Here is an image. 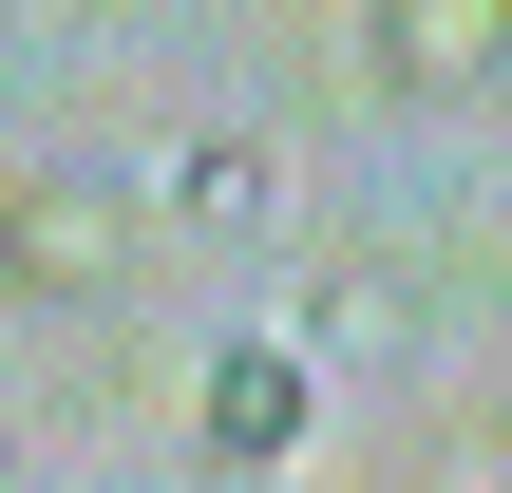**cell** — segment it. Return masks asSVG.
Instances as JSON below:
<instances>
[{
    "mask_svg": "<svg viewBox=\"0 0 512 493\" xmlns=\"http://www.w3.org/2000/svg\"><path fill=\"white\" fill-rule=\"evenodd\" d=\"M285 437H304V361L285 342H228L209 361V456H285Z\"/></svg>",
    "mask_w": 512,
    "mask_h": 493,
    "instance_id": "cell-1",
    "label": "cell"
},
{
    "mask_svg": "<svg viewBox=\"0 0 512 493\" xmlns=\"http://www.w3.org/2000/svg\"><path fill=\"white\" fill-rule=\"evenodd\" d=\"M171 209H190V228H266V209H285V152H266V133H190Z\"/></svg>",
    "mask_w": 512,
    "mask_h": 493,
    "instance_id": "cell-2",
    "label": "cell"
},
{
    "mask_svg": "<svg viewBox=\"0 0 512 493\" xmlns=\"http://www.w3.org/2000/svg\"><path fill=\"white\" fill-rule=\"evenodd\" d=\"M494 57H512V0H494Z\"/></svg>",
    "mask_w": 512,
    "mask_h": 493,
    "instance_id": "cell-3",
    "label": "cell"
}]
</instances>
